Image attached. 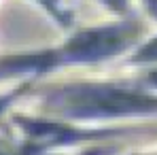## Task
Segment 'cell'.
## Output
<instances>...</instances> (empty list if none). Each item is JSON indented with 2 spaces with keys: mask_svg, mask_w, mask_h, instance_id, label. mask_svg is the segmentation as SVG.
<instances>
[{
  "mask_svg": "<svg viewBox=\"0 0 157 155\" xmlns=\"http://www.w3.org/2000/svg\"><path fill=\"white\" fill-rule=\"evenodd\" d=\"M149 108H151V102H144L142 98L108 94V91H91V94H81L77 98H72V110L87 113V115L138 113V110H149Z\"/></svg>",
  "mask_w": 157,
  "mask_h": 155,
  "instance_id": "1",
  "label": "cell"
},
{
  "mask_svg": "<svg viewBox=\"0 0 157 155\" xmlns=\"http://www.w3.org/2000/svg\"><path fill=\"white\" fill-rule=\"evenodd\" d=\"M119 43H121L119 30H100V32H89V34L78 36L72 51H75V57L96 60V57H102L106 53L115 51Z\"/></svg>",
  "mask_w": 157,
  "mask_h": 155,
  "instance_id": "2",
  "label": "cell"
},
{
  "mask_svg": "<svg viewBox=\"0 0 157 155\" xmlns=\"http://www.w3.org/2000/svg\"><path fill=\"white\" fill-rule=\"evenodd\" d=\"M142 57H157V43H155V45H151L147 51L142 53Z\"/></svg>",
  "mask_w": 157,
  "mask_h": 155,
  "instance_id": "3",
  "label": "cell"
}]
</instances>
